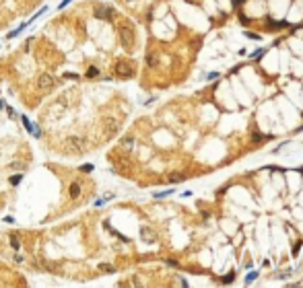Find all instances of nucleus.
<instances>
[{
  "label": "nucleus",
  "mask_w": 303,
  "mask_h": 288,
  "mask_svg": "<svg viewBox=\"0 0 303 288\" xmlns=\"http://www.w3.org/2000/svg\"><path fill=\"white\" fill-rule=\"evenodd\" d=\"M85 148H87V140L85 138H80V136H68L66 138V150L68 152L80 154V152H85Z\"/></svg>",
  "instance_id": "f257e3e1"
},
{
  "label": "nucleus",
  "mask_w": 303,
  "mask_h": 288,
  "mask_svg": "<svg viewBox=\"0 0 303 288\" xmlns=\"http://www.w3.org/2000/svg\"><path fill=\"white\" fill-rule=\"evenodd\" d=\"M54 82H56V78L52 74H41L39 78H37V89H39V91H48V89L54 87Z\"/></svg>",
  "instance_id": "f03ea898"
},
{
  "label": "nucleus",
  "mask_w": 303,
  "mask_h": 288,
  "mask_svg": "<svg viewBox=\"0 0 303 288\" xmlns=\"http://www.w3.org/2000/svg\"><path fill=\"white\" fill-rule=\"evenodd\" d=\"M120 39H122V43L128 47V45H132V41H134V35H132L130 29H120Z\"/></svg>",
  "instance_id": "7ed1b4c3"
},
{
  "label": "nucleus",
  "mask_w": 303,
  "mask_h": 288,
  "mask_svg": "<svg viewBox=\"0 0 303 288\" xmlns=\"http://www.w3.org/2000/svg\"><path fill=\"white\" fill-rule=\"evenodd\" d=\"M95 17H97V19H103V21H110L111 19V8H107V6H99V8L95 10Z\"/></svg>",
  "instance_id": "20e7f679"
},
{
  "label": "nucleus",
  "mask_w": 303,
  "mask_h": 288,
  "mask_svg": "<svg viewBox=\"0 0 303 288\" xmlns=\"http://www.w3.org/2000/svg\"><path fill=\"white\" fill-rule=\"evenodd\" d=\"M116 72H118V74H120V76H124V78H128V76H130V74H132V70H130V68H128V66H126V64H124V62H120V64H118V66H116Z\"/></svg>",
  "instance_id": "39448f33"
},
{
  "label": "nucleus",
  "mask_w": 303,
  "mask_h": 288,
  "mask_svg": "<svg viewBox=\"0 0 303 288\" xmlns=\"http://www.w3.org/2000/svg\"><path fill=\"white\" fill-rule=\"evenodd\" d=\"M140 235H142V239L146 241V243H153V241H155V233L151 229H146V226H142V229H140Z\"/></svg>",
  "instance_id": "423d86ee"
},
{
  "label": "nucleus",
  "mask_w": 303,
  "mask_h": 288,
  "mask_svg": "<svg viewBox=\"0 0 303 288\" xmlns=\"http://www.w3.org/2000/svg\"><path fill=\"white\" fill-rule=\"evenodd\" d=\"M79 196H80V183H79V181H74V183L70 185V198L76 200Z\"/></svg>",
  "instance_id": "0eeeda50"
},
{
  "label": "nucleus",
  "mask_w": 303,
  "mask_h": 288,
  "mask_svg": "<svg viewBox=\"0 0 303 288\" xmlns=\"http://www.w3.org/2000/svg\"><path fill=\"white\" fill-rule=\"evenodd\" d=\"M103 124H107V134H111L116 130V126H118V122L116 119H103Z\"/></svg>",
  "instance_id": "6e6552de"
},
{
  "label": "nucleus",
  "mask_w": 303,
  "mask_h": 288,
  "mask_svg": "<svg viewBox=\"0 0 303 288\" xmlns=\"http://www.w3.org/2000/svg\"><path fill=\"white\" fill-rule=\"evenodd\" d=\"M99 270H101V272H107V274H114L116 272V268L111 266V263H99Z\"/></svg>",
  "instance_id": "1a4fd4ad"
},
{
  "label": "nucleus",
  "mask_w": 303,
  "mask_h": 288,
  "mask_svg": "<svg viewBox=\"0 0 303 288\" xmlns=\"http://www.w3.org/2000/svg\"><path fill=\"white\" fill-rule=\"evenodd\" d=\"M97 74H99V70L95 68V66H91V68L87 70V72H85V76H87V78H95Z\"/></svg>",
  "instance_id": "9d476101"
},
{
  "label": "nucleus",
  "mask_w": 303,
  "mask_h": 288,
  "mask_svg": "<svg viewBox=\"0 0 303 288\" xmlns=\"http://www.w3.org/2000/svg\"><path fill=\"white\" fill-rule=\"evenodd\" d=\"M8 181H10V185H19L21 183V181H23V175H10V179H8Z\"/></svg>",
  "instance_id": "9b49d317"
},
{
  "label": "nucleus",
  "mask_w": 303,
  "mask_h": 288,
  "mask_svg": "<svg viewBox=\"0 0 303 288\" xmlns=\"http://www.w3.org/2000/svg\"><path fill=\"white\" fill-rule=\"evenodd\" d=\"M10 247L15 249V251H19V249H21V241H19V239L15 237V235H13V237H10Z\"/></svg>",
  "instance_id": "f8f14e48"
},
{
  "label": "nucleus",
  "mask_w": 303,
  "mask_h": 288,
  "mask_svg": "<svg viewBox=\"0 0 303 288\" xmlns=\"http://www.w3.org/2000/svg\"><path fill=\"white\" fill-rule=\"evenodd\" d=\"M171 194H173V189H165V191H157L155 198H167V196H171Z\"/></svg>",
  "instance_id": "ddd939ff"
},
{
  "label": "nucleus",
  "mask_w": 303,
  "mask_h": 288,
  "mask_svg": "<svg viewBox=\"0 0 303 288\" xmlns=\"http://www.w3.org/2000/svg\"><path fill=\"white\" fill-rule=\"evenodd\" d=\"M114 198V196H107V198H101V200H95V206H97V208H99V206H103L105 202H107V200H111Z\"/></svg>",
  "instance_id": "4468645a"
},
{
  "label": "nucleus",
  "mask_w": 303,
  "mask_h": 288,
  "mask_svg": "<svg viewBox=\"0 0 303 288\" xmlns=\"http://www.w3.org/2000/svg\"><path fill=\"white\" fill-rule=\"evenodd\" d=\"M256 276H258V272H256V270H252V272H249L248 276H245V282H252V280L256 278Z\"/></svg>",
  "instance_id": "2eb2a0df"
},
{
  "label": "nucleus",
  "mask_w": 303,
  "mask_h": 288,
  "mask_svg": "<svg viewBox=\"0 0 303 288\" xmlns=\"http://www.w3.org/2000/svg\"><path fill=\"white\" fill-rule=\"evenodd\" d=\"M80 171L83 173H91L93 171V165H80Z\"/></svg>",
  "instance_id": "dca6fc26"
},
{
  "label": "nucleus",
  "mask_w": 303,
  "mask_h": 288,
  "mask_svg": "<svg viewBox=\"0 0 303 288\" xmlns=\"http://www.w3.org/2000/svg\"><path fill=\"white\" fill-rule=\"evenodd\" d=\"M217 76H219V72H208V76H206V78H208V80H214Z\"/></svg>",
  "instance_id": "f3484780"
},
{
  "label": "nucleus",
  "mask_w": 303,
  "mask_h": 288,
  "mask_svg": "<svg viewBox=\"0 0 303 288\" xmlns=\"http://www.w3.org/2000/svg\"><path fill=\"white\" fill-rule=\"evenodd\" d=\"M66 78H72V80H76V78H79V74H74V72H68V74H66Z\"/></svg>",
  "instance_id": "a211bd4d"
},
{
  "label": "nucleus",
  "mask_w": 303,
  "mask_h": 288,
  "mask_svg": "<svg viewBox=\"0 0 303 288\" xmlns=\"http://www.w3.org/2000/svg\"><path fill=\"white\" fill-rule=\"evenodd\" d=\"M15 261H17V263H21V261H23V255L17 253V255H15Z\"/></svg>",
  "instance_id": "6ab92c4d"
},
{
  "label": "nucleus",
  "mask_w": 303,
  "mask_h": 288,
  "mask_svg": "<svg viewBox=\"0 0 303 288\" xmlns=\"http://www.w3.org/2000/svg\"><path fill=\"white\" fill-rule=\"evenodd\" d=\"M68 2H70V0H62V2H60V8H64V6L68 4Z\"/></svg>",
  "instance_id": "aec40b11"
}]
</instances>
